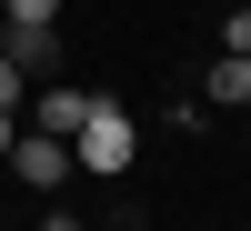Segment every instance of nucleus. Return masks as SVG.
<instances>
[{"label":"nucleus","instance_id":"39448f33","mask_svg":"<svg viewBox=\"0 0 251 231\" xmlns=\"http://www.w3.org/2000/svg\"><path fill=\"white\" fill-rule=\"evenodd\" d=\"M201 101H221V111H251V51H221L211 80H201Z\"/></svg>","mask_w":251,"mask_h":231},{"label":"nucleus","instance_id":"6e6552de","mask_svg":"<svg viewBox=\"0 0 251 231\" xmlns=\"http://www.w3.org/2000/svg\"><path fill=\"white\" fill-rule=\"evenodd\" d=\"M10 141H20V111H0V161H10Z\"/></svg>","mask_w":251,"mask_h":231},{"label":"nucleus","instance_id":"f03ea898","mask_svg":"<svg viewBox=\"0 0 251 231\" xmlns=\"http://www.w3.org/2000/svg\"><path fill=\"white\" fill-rule=\"evenodd\" d=\"M0 171H20L30 191H60V181H71V141H50V131H20Z\"/></svg>","mask_w":251,"mask_h":231},{"label":"nucleus","instance_id":"423d86ee","mask_svg":"<svg viewBox=\"0 0 251 231\" xmlns=\"http://www.w3.org/2000/svg\"><path fill=\"white\" fill-rule=\"evenodd\" d=\"M221 51H251V10H231V20H221Z\"/></svg>","mask_w":251,"mask_h":231},{"label":"nucleus","instance_id":"f257e3e1","mask_svg":"<svg viewBox=\"0 0 251 231\" xmlns=\"http://www.w3.org/2000/svg\"><path fill=\"white\" fill-rule=\"evenodd\" d=\"M131 151H141L131 111H121V101H91V121L71 131V171H91V181H121V171H131Z\"/></svg>","mask_w":251,"mask_h":231},{"label":"nucleus","instance_id":"20e7f679","mask_svg":"<svg viewBox=\"0 0 251 231\" xmlns=\"http://www.w3.org/2000/svg\"><path fill=\"white\" fill-rule=\"evenodd\" d=\"M91 101H100V91H71V80H60V91H40V101H20V111H30L20 131H50V141H71L80 121H91Z\"/></svg>","mask_w":251,"mask_h":231},{"label":"nucleus","instance_id":"1a4fd4ad","mask_svg":"<svg viewBox=\"0 0 251 231\" xmlns=\"http://www.w3.org/2000/svg\"><path fill=\"white\" fill-rule=\"evenodd\" d=\"M0 20H10V0H0Z\"/></svg>","mask_w":251,"mask_h":231},{"label":"nucleus","instance_id":"0eeeda50","mask_svg":"<svg viewBox=\"0 0 251 231\" xmlns=\"http://www.w3.org/2000/svg\"><path fill=\"white\" fill-rule=\"evenodd\" d=\"M10 20H60V0H10Z\"/></svg>","mask_w":251,"mask_h":231},{"label":"nucleus","instance_id":"7ed1b4c3","mask_svg":"<svg viewBox=\"0 0 251 231\" xmlns=\"http://www.w3.org/2000/svg\"><path fill=\"white\" fill-rule=\"evenodd\" d=\"M0 51L20 60V80H50L60 71V20H0Z\"/></svg>","mask_w":251,"mask_h":231}]
</instances>
